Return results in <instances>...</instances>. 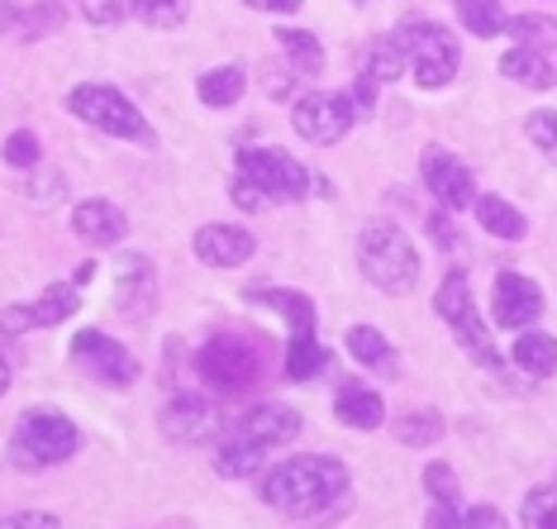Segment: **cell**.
Returning a JSON list of instances; mask_svg holds the SVG:
<instances>
[{"mask_svg": "<svg viewBox=\"0 0 557 529\" xmlns=\"http://www.w3.org/2000/svg\"><path fill=\"white\" fill-rule=\"evenodd\" d=\"M476 224L486 230L491 238H505V244H519V238L529 234V220L519 216V210L510 206V200H500V196H476Z\"/></svg>", "mask_w": 557, "mask_h": 529, "instance_id": "obj_22", "label": "cell"}, {"mask_svg": "<svg viewBox=\"0 0 557 529\" xmlns=\"http://www.w3.org/2000/svg\"><path fill=\"white\" fill-rule=\"evenodd\" d=\"M334 415H338V425H348V430H382L386 425V406L372 386H344L334 401Z\"/></svg>", "mask_w": 557, "mask_h": 529, "instance_id": "obj_20", "label": "cell"}, {"mask_svg": "<svg viewBox=\"0 0 557 529\" xmlns=\"http://www.w3.org/2000/svg\"><path fill=\"white\" fill-rule=\"evenodd\" d=\"M515 368L524 377H534V382H548L557 372V339L553 334H539V330H519L515 348H510Z\"/></svg>", "mask_w": 557, "mask_h": 529, "instance_id": "obj_19", "label": "cell"}, {"mask_svg": "<svg viewBox=\"0 0 557 529\" xmlns=\"http://www.w3.org/2000/svg\"><path fill=\"white\" fill-rule=\"evenodd\" d=\"M276 44H282V53L296 62V72H306V77L324 72V48H320L314 34H306V29H282V34H276Z\"/></svg>", "mask_w": 557, "mask_h": 529, "instance_id": "obj_29", "label": "cell"}, {"mask_svg": "<svg viewBox=\"0 0 557 529\" xmlns=\"http://www.w3.org/2000/svg\"><path fill=\"white\" fill-rule=\"evenodd\" d=\"M72 358H77V368H86L106 386H134V377H138V358L106 330H82L72 339Z\"/></svg>", "mask_w": 557, "mask_h": 529, "instance_id": "obj_10", "label": "cell"}, {"mask_svg": "<svg viewBox=\"0 0 557 529\" xmlns=\"http://www.w3.org/2000/svg\"><path fill=\"white\" fill-rule=\"evenodd\" d=\"M158 300V272L153 262L144 254H129L120 262V282H115V306L120 315H129V320H148V310H153Z\"/></svg>", "mask_w": 557, "mask_h": 529, "instance_id": "obj_16", "label": "cell"}, {"mask_svg": "<svg viewBox=\"0 0 557 529\" xmlns=\"http://www.w3.org/2000/svg\"><path fill=\"white\" fill-rule=\"evenodd\" d=\"M500 72L519 86H529V91H548L557 86V67L548 62V53H539V48H510V53L500 58Z\"/></svg>", "mask_w": 557, "mask_h": 529, "instance_id": "obj_21", "label": "cell"}, {"mask_svg": "<svg viewBox=\"0 0 557 529\" xmlns=\"http://www.w3.org/2000/svg\"><path fill=\"white\" fill-rule=\"evenodd\" d=\"M191 248L206 268H244L258 244H252V234L244 230V224H206Z\"/></svg>", "mask_w": 557, "mask_h": 529, "instance_id": "obj_17", "label": "cell"}, {"mask_svg": "<svg viewBox=\"0 0 557 529\" xmlns=\"http://www.w3.org/2000/svg\"><path fill=\"white\" fill-rule=\"evenodd\" d=\"M72 230L91 248H115L120 238L129 234V220H124V210L110 206V200H82V206L72 210Z\"/></svg>", "mask_w": 557, "mask_h": 529, "instance_id": "obj_18", "label": "cell"}, {"mask_svg": "<svg viewBox=\"0 0 557 529\" xmlns=\"http://www.w3.org/2000/svg\"><path fill=\"white\" fill-rule=\"evenodd\" d=\"M244 72L238 67H214V72H206V77L196 82V96L206 100V106H214V110H230L234 100H244Z\"/></svg>", "mask_w": 557, "mask_h": 529, "instance_id": "obj_27", "label": "cell"}, {"mask_svg": "<svg viewBox=\"0 0 557 529\" xmlns=\"http://www.w3.org/2000/svg\"><path fill=\"white\" fill-rule=\"evenodd\" d=\"M424 529H467L458 501H438L434 496V506H429V515H424Z\"/></svg>", "mask_w": 557, "mask_h": 529, "instance_id": "obj_39", "label": "cell"}, {"mask_svg": "<svg viewBox=\"0 0 557 529\" xmlns=\"http://www.w3.org/2000/svg\"><path fill=\"white\" fill-rule=\"evenodd\" d=\"M462 520H467V529H510V520H505L496 506H472Z\"/></svg>", "mask_w": 557, "mask_h": 529, "instance_id": "obj_41", "label": "cell"}, {"mask_svg": "<svg viewBox=\"0 0 557 529\" xmlns=\"http://www.w3.org/2000/svg\"><path fill=\"white\" fill-rule=\"evenodd\" d=\"M0 529H62L58 515H39V510H24V515H5Z\"/></svg>", "mask_w": 557, "mask_h": 529, "instance_id": "obj_40", "label": "cell"}, {"mask_svg": "<svg viewBox=\"0 0 557 529\" xmlns=\"http://www.w3.org/2000/svg\"><path fill=\"white\" fill-rule=\"evenodd\" d=\"M424 487H429V496H438V501H462V487H458V477H453L448 463H429Z\"/></svg>", "mask_w": 557, "mask_h": 529, "instance_id": "obj_38", "label": "cell"}, {"mask_svg": "<svg viewBox=\"0 0 557 529\" xmlns=\"http://www.w3.org/2000/svg\"><path fill=\"white\" fill-rule=\"evenodd\" d=\"M420 172H424V186L434 192V200L443 210H472L476 206V176L462 158H453L448 148H424Z\"/></svg>", "mask_w": 557, "mask_h": 529, "instance_id": "obj_11", "label": "cell"}, {"mask_svg": "<svg viewBox=\"0 0 557 529\" xmlns=\"http://www.w3.org/2000/svg\"><path fill=\"white\" fill-rule=\"evenodd\" d=\"M429 234L438 238L443 248H453V230H448V220H438V216H429Z\"/></svg>", "mask_w": 557, "mask_h": 529, "instance_id": "obj_45", "label": "cell"}, {"mask_svg": "<svg viewBox=\"0 0 557 529\" xmlns=\"http://www.w3.org/2000/svg\"><path fill=\"white\" fill-rule=\"evenodd\" d=\"M524 134L534 138V144L543 148V153H557V110H534V115L524 120Z\"/></svg>", "mask_w": 557, "mask_h": 529, "instance_id": "obj_36", "label": "cell"}, {"mask_svg": "<svg viewBox=\"0 0 557 529\" xmlns=\"http://www.w3.org/2000/svg\"><path fill=\"white\" fill-rule=\"evenodd\" d=\"M352 5H362V0H352Z\"/></svg>", "mask_w": 557, "mask_h": 529, "instance_id": "obj_48", "label": "cell"}, {"mask_svg": "<svg viewBox=\"0 0 557 529\" xmlns=\"http://www.w3.org/2000/svg\"><path fill=\"white\" fill-rule=\"evenodd\" d=\"M252 300H268L272 310L286 315L290 334H310L314 330V300L306 292H286V286H268V292H252Z\"/></svg>", "mask_w": 557, "mask_h": 529, "instance_id": "obj_24", "label": "cell"}, {"mask_svg": "<svg viewBox=\"0 0 557 529\" xmlns=\"http://www.w3.org/2000/svg\"><path fill=\"white\" fill-rule=\"evenodd\" d=\"M438 434H443V420L434 410H410V415H400V420H396V439H400V444H410V448L438 444Z\"/></svg>", "mask_w": 557, "mask_h": 529, "instance_id": "obj_31", "label": "cell"}, {"mask_svg": "<svg viewBox=\"0 0 557 529\" xmlns=\"http://www.w3.org/2000/svg\"><path fill=\"white\" fill-rule=\"evenodd\" d=\"M396 39L405 48V58H410L414 67V82L424 86V91H443L453 77H458L462 67V48L453 39L443 24H429V20H410L396 29Z\"/></svg>", "mask_w": 557, "mask_h": 529, "instance_id": "obj_5", "label": "cell"}, {"mask_svg": "<svg viewBox=\"0 0 557 529\" xmlns=\"http://www.w3.org/2000/svg\"><path fill=\"white\" fill-rule=\"evenodd\" d=\"M434 310H438V320L453 330V339H458L462 353L476 362V368H491V372L505 368V358H500L496 339H491V330H486V320L476 315V300H472V282H467V272L453 268L448 276H443V286L434 292Z\"/></svg>", "mask_w": 557, "mask_h": 529, "instance_id": "obj_3", "label": "cell"}, {"mask_svg": "<svg viewBox=\"0 0 557 529\" xmlns=\"http://www.w3.org/2000/svg\"><path fill=\"white\" fill-rule=\"evenodd\" d=\"M62 24V5L58 0H34L29 10H24V20L15 24L20 39H44V34H53Z\"/></svg>", "mask_w": 557, "mask_h": 529, "instance_id": "obj_34", "label": "cell"}, {"mask_svg": "<svg viewBox=\"0 0 557 529\" xmlns=\"http://www.w3.org/2000/svg\"><path fill=\"white\" fill-rule=\"evenodd\" d=\"M82 434L77 425L67 420L62 410H48V406H34L20 415L15 425V439H10V463L24 472H39V468H53V463H67L77 453Z\"/></svg>", "mask_w": 557, "mask_h": 529, "instance_id": "obj_4", "label": "cell"}, {"mask_svg": "<svg viewBox=\"0 0 557 529\" xmlns=\"http://www.w3.org/2000/svg\"><path fill=\"white\" fill-rule=\"evenodd\" d=\"M196 368L214 392H244V386H252V377H258V348L238 334H214L196 353Z\"/></svg>", "mask_w": 557, "mask_h": 529, "instance_id": "obj_7", "label": "cell"}, {"mask_svg": "<svg viewBox=\"0 0 557 529\" xmlns=\"http://www.w3.org/2000/svg\"><path fill=\"white\" fill-rule=\"evenodd\" d=\"M39 158H44V148H39V138H34L29 130H15L5 138V162L10 168L29 172V168H39Z\"/></svg>", "mask_w": 557, "mask_h": 529, "instance_id": "obj_35", "label": "cell"}, {"mask_svg": "<svg viewBox=\"0 0 557 529\" xmlns=\"http://www.w3.org/2000/svg\"><path fill=\"white\" fill-rule=\"evenodd\" d=\"M352 120H358V106H352V96H334V91H310L296 100V110H290V124H296V134L306 138V144H338Z\"/></svg>", "mask_w": 557, "mask_h": 529, "instance_id": "obj_9", "label": "cell"}, {"mask_svg": "<svg viewBox=\"0 0 557 529\" xmlns=\"http://www.w3.org/2000/svg\"><path fill=\"white\" fill-rule=\"evenodd\" d=\"M67 110L86 124H96V130L115 134V138H134V144H153V130H148V120L138 115V106L129 96H120L115 86H100V82H86L77 91L67 96Z\"/></svg>", "mask_w": 557, "mask_h": 529, "instance_id": "obj_6", "label": "cell"}, {"mask_svg": "<svg viewBox=\"0 0 557 529\" xmlns=\"http://www.w3.org/2000/svg\"><path fill=\"white\" fill-rule=\"evenodd\" d=\"M405 48H400V39L396 34H382V39H372L367 44V53H362V72L372 77L376 86H386V82H396L400 72H405Z\"/></svg>", "mask_w": 557, "mask_h": 529, "instance_id": "obj_23", "label": "cell"}, {"mask_svg": "<svg viewBox=\"0 0 557 529\" xmlns=\"http://www.w3.org/2000/svg\"><path fill=\"white\" fill-rule=\"evenodd\" d=\"M348 491V468L329 453H306V458H286L262 477V501L282 515H314L334 506Z\"/></svg>", "mask_w": 557, "mask_h": 529, "instance_id": "obj_1", "label": "cell"}, {"mask_svg": "<svg viewBox=\"0 0 557 529\" xmlns=\"http://www.w3.org/2000/svg\"><path fill=\"white\" fill-rule=\"evenodd\" d=\"M491 310H496L500 330H529L543 315V292L524 272H500L491 286Z\"/></svg>", "mask_w": 557, "mask_h": 529, "instance_id": "obj_13", "label": "cell"}, {"mask_svg": "<svg viewBox=\"0 0 557 529\" xmlns=\"http://www.w3.org/2000/svg\"><path fill=\"white\" fill-rule=\"evenodd\" d=\"M324 362H329V353H324L320 339H314V330L290 334V348H286V377L290 382H310V377H320Z\"/></svg>", "mask_w": 557, "mask_h": 529, "instance_id": "obj_25", "label": "cell"}, {"mask_svg": "<svg viewBox=\"0 0 557 529\" xmlns=\"http://www.w3.org/2000/svg\"><path fill=\"white\" fill-rule=\"evenodd\" d=\"M24 10H29V0H0V34H15Z\"/></svg>", "mask_w": 557, "mask_h": 529, "instance_id": "obj_42", "label": "cell"}, {"mask_svg": "<svg viewBox=\"0 0 557 529\" xmlns=\"http://www.w3.org/2000/svg\"><path fill=\"white\" fill-rule=\"evenodd\" d=\"M96 272H100L96 262H82V268H77V276H72V282H77V286H91V282H96Z\"/></svg>", "mask_w": 557, "mask_h": 529, "instance_id": "obj_46", "label": "cell"}, {"mask_svg": "<svg viewBox=\"0 0 557 529\" xmlns=\"http://www.w3.org/2000/svg\"><path fill=\"white\" fill-rule=\"evenodd\" d=\"M238 176L272 200H300L310 192V172L290 153H276V148H244L238 153Z\"/></svg>", "mask_w": 557, "mask_h": 529, "instance_id": "obj_8", "label": "cell"}, {"mask_svg": "<svg viewBox=\"0 0 557 529\" xmlns=\"http://www.w3.org/2000/svg\"><path fill=\"white\" fill-rule=\"evenodd\" d=\"M5 386H10V362L0 358V396H5Z\"/></svg>", "mask_w": 557, "mask_h": 529, "instance_id": "obj_47", "label": "cell"}, {"mask_svg": "<svg viewBox=\"0 0 557 529\" xmlns=\"http://www.w3.org/2000/svg\"><path fill=\"white\" fill-rule=\"evenodd\" d=\"M524 529H557V487H534L519 510Z\"/></svg>", "mask_w": 557, "mask_h": 529, "instance_id": "obj_33", "label": "cell"}, {"mask_svg": "<svg viewBox=\"0 0 557 529\" xmlns=\"http://www.w3.org/2000/svg\"><path fill=\"white\" fill-rule=\"evenodd\" d=\"M134 15L153 29H176L186 15H191V0H134Z\"/></svg>", "mask_w": 557, "mask_h": 529, "instance_id": "obj_32", "label": "cell"}, {"mask_svg": "<svg viewBox=\"0 0 557 529\" xmlns=\"http://www.w3.org/2000/svg\"><path fill=\"white\" fill-rule=\"evenodd\" d=\"M358 268H362L367 282L382 286V292H391V296L414 292V282H420V254H414L410 238L386 220L367 224V230L358 234Z\"/></svg>", "mask_w": 557, "mask_h": 529, "instance_id": "obj_2", "label": "cell"}, {"mask_svg": "<svg viewBox=\"0 0 557 529\" xmlns=\"http://www.w3.org/2000/svg\"><path fill=\"white\" fill-rule=\"evenodd\" d=\"M348 353L367 368H391V344L382 330H372V324H352L348 330Z\"/></svg>", "mask_w": 557, "mask_h": 529, "instance_id": "obj_30", "label": "cell"}, {"mask_svg": "<svg viewBox=\"0 0 557 529\" xmlns=\"http://www.w3.org/2000/svg\"><path fill=\"white\" fill-rule=\"evenodd\" d=\"M453 10H458V20L476 34V39H496V34H505V24H510V15L500 10V0H453Z\"/></svg>", "mask_w": 557, "mask_h": 529, "instance_id": "obj_26", "label": "cell"}, {"mask_svg": "<svg viewBox=\"0 0 557 529\" xmlns=\"http://www.w3.org/2000/svg\"><path fill=\"white\" fill-rule=\"evenodd\" d=\"M244 5H252V10H268V15H296L300 0H244Z\"/></svg>", "mask_w": 557, "mask_h": 529, "instance_id": "obj_44", "label": "cell"}, {"mask_svg": "<svg viewBox=\"0 0 557 529\" xmlns=\"http://www.w3.org/2000/svg\"><path fill=\"white\" fill-rule=\"evenodd\" d=\"M505 34H510L519 48H539V53L557 48V20L553 15H515L505 24Z\"/></svg>", "mask_w": 557, "mask_h": 529, "instance_id": "obj_28", "label": "cell"}, {"mask_svg": "<svg viewBox=\"0 0 557 529\" xmlns=\"http://www.w3.org/2000/svg\"><path fill=\"white\" fill-rule=\"evenodd\" d=\"M77 292H82L77 282H53L39 300H29V306H10V310H5V320H0V324H5L10 334L48 330V324H62V320H72V315H77V306H82Z\"/></svg>", "mask_w": 557, "mask_h": 529, "instance_id": "obj_14", "label": "cell"}, {"mask_svg": "<svg viewBox=\"0 0 557 529\" xmlns=\"http://www.w3.org/2000/svg\"><path fill=\"white\" fill-rule=\"evenodd\" d=\"M220 430V415L206 396L196 392H182L168 401V410H162V434L172 439V444H206V439Z\"/></svg>", "mask_w": 557, "mask_h": 529, "instance_id": "obj_15", "label": "cell"}, {"mask_svg": "<svg viewBox=\"0 0 557 529\" xmlns=\"http://www.w3.org/2000/svg\"><path fill=\"white\" fill-rule=\"evenodd\" d=\"M77 5L91 24H120L134 15V0H77Z\"/></svg>", "mask_w": 557, "mask_h": 529, "instance_id": "obj_37", "label": "cell"}, {"mask_svg": "<svg viewBox=\"0 0 557 529\" xmlns=\"http://www.w3.org/2000/svg\"><path fill=\"white\" fill-rule=\"evenodd\" d=\"M296 434H300V415L290 406H276V401H268V406H252L244 420L234 425L230 444H244V448H252V453H262V458H268L272 448L290 444Z\"/></svg>", "mask_w": 557, "mask_h": 529, "instance_id": "obj_12", "label": "cell"}, {"mask_svg": "<svg viewBox=\"0 0 557 529\" xmlns=\"http://www.w3.org/2000/svg\"><path fill=\"white\" fill-rule=\"evenodd\" d=\"M234 200H238V206H244V210H262V206H268V196H262L252 182H244V176H238V182H234Z\"/></svg>", "mask_w": 557, "mask_h": 529, "instance_id": "obj_43", "label": "cell"}]
</instances>
